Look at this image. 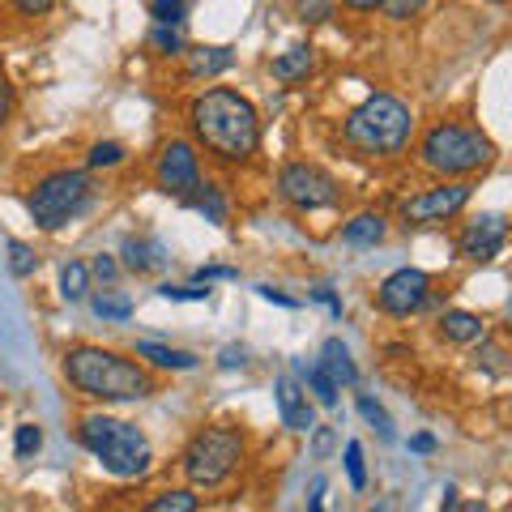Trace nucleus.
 <instances>
[{
	"label": "nucleus",
	"mask_w": 512,
	"mask_h": 512,
	"mask_svg": "<svg viewBox=\"0 0 512 512\" xmlns=\"http://www.w3.org/2000/svg\"><path fill=\"white\" fill-rule=\"evenodd\" d=\"M188 128L205 154H214L218 163H231V167L248 163L256 146H261V116H256V107L227 86H214L192 99Z\"/></svg>",
	"instance_id": "nucleus-1"
},
{
	"label": "nucleus",
	"mask_w": 512,
	"mask_h": 512,
	"mask_svg": "<svg viewBox=\"0 0 512 512\" xmlns=\"http://www.w3.org/2000/svg\"><path fill=\"white\" fill-rule=\"evenodd\" d=\"M64 380L94 402H141L154 393L146 367L103 346H73L64 355Z\"/></svg>",
	"instance_id": "nucleus-2"
},
{
	"label": "nucleus",
	"mask_w": 512,
	"mask_h": 512,
	"mask_svg": "<svg viewBox=\"0 0 512 512\" xmlns=\"http://www.w3.org/2000/svg\"><path fill=\"white\" fill-rule=\"evenodd\" d=\"M414 116L393 94H372L342 120V141L367 158H397L410 146Z\"/></svg>",
	"instance_id": "nucleus-3"
},
{
	"label": "nucleus",
	"mask_w": 512,
	"mask_h": 512,
	"mask_svg": "<svg viewBox=\"0 0 512 512\" xmlns=\"http://www.w3.org/2000/svg\"><path fill=\"white\" fill-rule=\"evenodd\" d=\"M77 440H82L86 453L94 461H103V470L116 474V478H141L154 461L150 440L141 436L133 423L111 419V414H86V419L77 423Z\"/></svg>",
	"instance_id": "nucleus-4"
},
{
	"label": "nucleus",
	"mask_w": 512,
	"mask_h": 512,
	"mask_svg": "<svg viewBox=\"0 0 512 512\" xmlns=\"http://www.w3.org/2000/svg\"><path fill=\"white\" fill-rule=\"evenodd\" d=\"M491 158H495L491 137L470 124H436L419 141V163L436 175H470L478 167H487Z\"/></svg>",
	"instance_id": "nucleus-5"
},
{
	"label": "nucleus",
	"mask_w": 512,
	"mask_h": 512,
	"mask_svg": "<svg viewBox=\"0 0 512 512\" xmlns=\"http://www.w3.org/2000/svg\"><path fill=\"white\" fill-rule=\"evenodd\" d=\"M239 461H244V436L235 427H201L184 448L180 470L192 487H218L235 474Z\"/></svg>",
	"instance_id": "nucleus-6"
},
{
	"label": "nucleus",
	"mask_w": 512,
	"mask_h": 512,
	"mask_svg": "<svg viewBox=\"0 0 512 512\" xmlns=\"http://www.w3.org/2000/svg\"><path fill=\"white\" fill-rule=\"evenodd\" d=\"M94 197V184H90V175L86 171H52V175H43V180L30 188V197H26V210L30 218L39 222L43 231H60L69 218H77L90 205Z\"/></svg>",
	"instance_id": "nucleus-7"
},
{
	"label": "nucleus",
	"mask_w": 512,
	"mask_h": 512,
	"mask_svg": "<svg viewBox=\"0 0 512 512\" xmlns=\"http://www.w3.org/2000/svg\"><path fill=\"white\" fill-rule=\"evenodd\" d=\"M278 192H282L286 205H295V210H308V214L312 210H329V205L342 201L338 180H333L325 167H316V163H291V167H282Z\"/></svg>",
	"instance_id": "nucleus-8"
},
{
	"label": "nucleus",
	"mask_w": 512,
	"mask_h": 512,
	"mask_svg": "<svg viewBox=\"0 0 512 512\" xmlns=\"http://www.w3.org/2000/svg\"><path fill=\"white\" fill-rule=\"evenodd\" d=\"M154 184L167 192L175 201H192L201 188V158H197V146L184 137L167 141L158 150V163H154Z\"/></svg>",
	"instance_id": "nucleus-9"
},
{
	"label": "nucleus",
	"mask_w": 512,
	"mask_h": 512,
	"mask_svg": "<svg viewBox=\"0 0 512 512\" xmlns=\"http://www.w3.org/2000/svg\"><path fill=\"white\" fill-rule=\"evenodd\" d=\"M470 197H474V184H466V180L427 188V192H419V197H410L402 205V218H406V227H440V222L457 218L461 210H466Z\"/></svg>",
	"instance_id": "nucleus-10"
},
{
	"label": "nucleus",
	"mask_w": 512,
	"mask_h": 512,
	"mask_svg": "<svg viewBox=\"0 0 512 512\" xmlns=\"http://www.w3.org/2000/svg\"><path fill=\"white\" fill-rule=\"evenodd\" d=\"M427 299H431V278L423 274V269H410V265L406 269H393V274L380 282V291H376L380 312H389V316H414V312H423Z\"/></svg>",
	"instance_id": "nucleus-11"
},
{
	"label": "nucleus",
	"mask_w": 512,
	"mask_h": 512,
	"mask_svg": "<svg viewBox=\"0 0 512 512\" xmlns=\"http://www.w3.org/2000/svg\"><path fill=\"white\" fill-rule=\"evenodd\" d=\"M504 239H508L504 214H483V218H474L470 227L461 231L457 252L466 256V261H495V256L504 252Z\"/></svg>",
	"instance_id": "nucleus-12"
},
{
	"label": "nucleus",
	"mask_w": 512,
	"mask_h": 512,
	"mask_svg": "<svg viewBox=\"0 0 512 512\" xmlns=\"http://www.w3.org/2000/svg\"><path fill=\"white\" fill-rule=\"evenodd\" d=\"M274 402H278V414H282V423L291 427V431H312L316 427V410L308 402V393H303V384L295 376H282L274 384Z\"/></svg>",
	"instance_id": "nucleus-13"
},
{
	"label": "nucleus",
	"mask_w": 512,
	"mask_h": 512,
	"mask_svg": "<svg viewBox=\"0 0 512 512\" xmlns=\"http://www.w3.org/2000/svg\"><path fill=\"white\" fill-rule=\"evenodd\" d=\"M180 56H184L188 77H218V73H227L235 64L231 47H184Z\"/></svg>",
	"instance_id": "nucleus-14"
},
{
	"label": "nucleus",
	"mask_w": 512,
	"mask_h": 512,
	"mask_svg": "<svg viewBox=\"0 0 512 512\" xmlns=\"http://www.w3.org/2000/svg\"><path fill=\"white\" fill-rule=\"evenodd\" d=\"M124 269H133V274H154V269L167 265V248L158 244V239H124Z\"/></svg>",
	"instance_id": "nucleus-15"
},
{
	"label": "nucleus",
	"mask_w": 512,
	"mask_h": 512,
	"mask_svg": "<svg viewBox=\"0 0 512 512\" xmlns=\"http://www.w3.org/2000/svg\"><path fill=\"white\" fill-rule=\"evenodd\" d=\"M440 333L448 342H457V346H474V342L487 338V325H483V316H474V312H444L440 316Z\"/></svg>",
	"instance_id": "nucleus-16"
},
{
	"label": "nucleus",
	"mask_w": 512,
	"mask_h": 512,
	"mask_svg": "<svg viewBox=\"0 0 512 512\" xmlns=\"http://www.w3.org/2000/svg\"><path fill=\"white\" fill-rule=\"evenodd\" d=\"M137 359H146L150 367H158V372H192V367H197V355L158 346V342H137Z\"/></svg>",
	"instance_id": "nucleus-17"
},
{
	"label": "nucleus",
	"mask_w": 512,
	"mask_h": 512,
	"mask_svg": "<svg viewBox=\"0 0 512 512\" xmlns=\"http://www.w3.org/2000/svg\"><path fill=\"white\" fill-rule=\"evenodd\" d=\"M384 231H389V227H384L380 214H355L342 227V239H346L350 248H376L380 239H384Z\"/></svg>",
	"instance_id": "nucleus-18"
},
{
	"label": "nucleus",
	"mask_w": 512,
	"mask_h": 512,
	"mask_svg": "<svg viewBox=\"0 0 512 512\" xmlns=\"http://www.w3.org/2000/svg\"><path fill=\"white\" fill-rule=\"evenodd\" d=\"M320 367L333 376V384H355L359 380V367L350 363V350L338 338H329L325 346H320Z\"/></svg>",
	"instance_id": "nucleus-19"
},
{
	"label": "nucleus",
	"mask_w": 512,
	"mask_h": 512,
	"mask_svg": "<svg viewBox=\"0 0 512 512\" xmlns=\"http://www.w3.org/2000/svg\"><path fill=\"white\" fill-rule=\"evenodd\" d=\"M316 69V52L312 47H286V52L274 60V77L278 82H299Z\"/></svg>",
	"instance_id": "nucleus-20"
},
{
	"label": "nucleus",
	"mask_w": 512,
	"mask_h": 512,
	"mask_svg": "<svg viewBox=\"0 0 512 512\" xmlns=\"http://www.w3.org/2000/svg\"><path fill=\"white\" fill-rule=\"evenodd\" d=\"M295 376L316 393V402H320V406H338V384H333V376H329L320 363L308 367L303 359H295Z\"/></svg>",
	"instance_id": "nucleus-21"
},
{
	"label": "nucleus",
	"mask_w": 512,
	"mask_h": 512,
	"mask_svg": "<svg viewBox=\"0 0 512 512\" xmlns=\"http://www.w3.org/2000/svg\"><path fill=\"white\" fill-rule=\"evenodd\" d=\"M60 295L69 299V303H82L90 295V265L82 261H69L60 269Z\"/></svg>",
	"instance_id": "nucleus-22"
},
{
	"label": "nucleus",
	"mask_w": 512,
	"mask_h": 512,
	"mask_svg": "<svg viewBox=\"0 0 512 512\" xmlns=\"http://www.w3.org/2000/svg\"><path fill=\"white\" fill-rule=\"evenodd\" d=\"M90 308L99 320H128L133 316V299H128L124 291H103V295L90 299Z\"/></svg>",
	"instance_id": "nucleus-23"
},
{
	"label": "nucleus",
	"mask_w": 512,
	"mask_h": 512,
	"mask_svg": "<svg viewBox=\"0 0 512 512\" xmlns=\"http://www.w3.org/2000/svg\"><path fill=\"white\" fill-rule=\"evenodd\" d=\"M39 269V256L30 244H22V239H9V274L13 278H30Z\"/></svg>",
	"instance_id": "nucleus-24"
},
{
	"label": "nucleus",
	"mask_w": 512,
	"mask_h": 512,
	"mask_svg": "<svg viewBox=\"0 0 512 512\" xmlns=\"http://www.w3.org/2000/svg\"><path fill=\"white\" fill-rule=\"evenodd\" d=\"M359 414H363V419L380 431V440H397L393 419H389V414H384V406L376 402V397H359Z\"/></svg>",
	"instance_id": "nucleus-25"
},
{
	"label": "nucleus",
	"mask_w": 512,
	"mask_h": 512,
	"mask_svg": "<svg viewBox=\"0 0 512 512\" xmlns=\"http://www.w3.org/2000/svg\"><path fill=\"white\" fill-rule=\"evenodd\" d=\"M146 508L150 512H192L197 508V495L192 491H163V495H154Z\"/></svg>",
	"instance_id": "nucleus-26"
},
{
	"label": "nucleus",
	"mask_w": 512,
	"mask_h": 512,
	"mask_svg": "<svg viewBox=\"0 0 512 512\" xmlns=\"http://www.w3.org/2000/svg\"><path fill=\"white\" fill-rule=\"evenodd\" d=\"M150 47H154L158 56H180V52H184V39H180V30H175V26L158 22V26L150 30Z\"/></svg>",
	"instance_id": "nucleus-27"
},
{
	"label": "nucleus",
	"mask_w": 512,
	"mask_h": 512,
	"mask_svg": "<svg viewBox=\"0 0 512 512\" xmlns=\"http://www.w3.org/2000/svg\"><path fill=\"white\" fill-rule=\"evenodd\" d=\"M163 299H175V303H205L210 299V282H188V286H158Z\"/></svg>",
	"instance_id": "nucleus-28"
},
{
	"label": "nucleus",
	"mask_w": 512,
	"mask_h": 512,
	"mask_svg": "<svg viewBox=\"0 0 512 512\" xmlns=\"http://www.w3.org/2000/svg\"><path fill=\"white\" fill-rule=\"evenodd\" d=\"M13 448H18V457L22 461H30L43 448V431L35 427V423H22L18 431H13Z\"/></svg>",
	"instance_id": "nucleus-29"
},
{
	"label": "nucleus",
	"mask_w": 512,
	"mask_h": 512,
	"mask_svg": "<svg viewBox=\"0 0 512 512\" xmlns=\"http://www.w3.org/2000/svg\"><path fill=\"white\" fill-rule=\"evenodd\" d=\"M346 478H350V487H355V491L367 487V466H363V444L359 440L346 444Z\"/></svg>",
	"instance_id": "nucleus-30"
},
{
	"label": "nucleus",
	"mask_w": 512,
	"mask_h": 512,
	"mask_svg": "<svg viewBox=\"0 0 512 512\" xmlns=\"http://www.w3.org/2000/svg\"><path fill=\"white\" fill-rule=\"evenodd\" d=\"M86 163L90 167H120L124 163V146H120V141H99V146H90Z\"/></svg>",
	"instance_id": "nucleus-31"
},
{
	"label": "nucleus",
	"mask_w": 512,
	"mask_h": 512,
	"mask_svg": "<svg viewBox=\"0 0 512 512\" xmlns=\"http://www.w3.org/2000/svg\"><path fill=\"white\" fill-rule=\"evenodd\" d=\"M150 13H154V22H163V26H180L188 18V0H154Z\"/></svg>",
	"instance_id": "nucleus-32"
},
{
	"label": "nucleus",
	"mask_w": 512,
	"mask_h": 512,
	"mask_svg": "<svg viewBox=\"0 0 512 512\" xmlns=\"http://www.w3.org/2000/svg\"><path fill=\"white\" fill-rule=\"evenodd\" d=\"M427 0H380V9H384V18L389 22H410V18H419Z\"/></svg>",
	"instance_id": "nucleus-33"
},
{
	"label": "nucleus",
	"mask_w": 512,
	"mask_h": 512,
	"mask_svg": "<svg viewBox=\"0 0 512 512\" xmlns=\"http://www.w3.org/2000/svg\"><path fill=\"white\" fill-rule=\"evenodd\" d=\"M197 210L210 218V222H227V201H222V192L210 188V184H205V192L197 197Z\"/></svg>",
	"instance_id": "nucleus-34"
},
{
	"label": "nucleus",
	"mask_w": 512,
	"mask_h": 512,
	"mask_svg": "<svg viewBox=\"0 0 512 512\" xmlns=\"http://www.w3.org/2000/svg\"><path fill=\"white\" fill-rule=\"evenodd\" d=\"M333 448H338V431H333V427H312V457L325 461Z\"/></svg>",
	"instance_id": "nucleus-35"
},
{
	"label": "nucleus",
	"mask_w": 512,
	"mask_h": 512,
	"mask_svg": "<svg viewBox=\"0 0 512 512\" xmlns=\"http://www.w3.org/2000/svg\"><path fill=\"white\" fill-rule=\"evenodd\" d=\"M13 9L22 13V18H43V13H52L56 9V0H9Z\"/></svg>",
	"instance_id": "nucleus-36"
},
{
	"label": "nucleus",
	"mask_w": 512,
	"mask_h": 512,
	"mask_svg": "<svg viewBox=\"0 0 512 512\" xmlns=\"http://www.w3.org/2000/svg\"><path fill=\"white\" fill-rule=\"evenodd\" d=\"M218 363L227 367V372H235V367H248V350H244V346H222Z\"/></svg>",
	"instance_id": "nucleus-37"
},
{
	"label": "nucleus",
	"mask_w": 512,
	"mask_h": 512,
	"mask_svg": "<svg viewBox=\"0 0 512 512\" xmlns=\"http://www.w3.org/2000/svg\"><path fill=\"white\" fill-rule=\"evenodd\" d=\"M90 274L99 278V282H116V261H111V256H94V265H90Z\"/></svg>",
	"instance_id": "nucleus-38"
},
{
	"label": "nucleus",
	"mask_w": 512,
	"mask_h": 512,
	"mask_svg": "<svg viewBox=\"0 0 512 512\" xmlns=\"http://www.w3.org/2000/svg\"><path fill=\"white\" fill-rule=\"evenodd\" d=\"M478 346H483V342H478ZM478 363H483V367H491V372H504V350L500 346H483V350H478V355H474Z\"/></svg>",
	"instance_id": "nucleus-39"
},
{
	"label": "nucleus",
	"mask_w": 512,
	"mask_h": 512,
	"mask_svg": "<svg viewBox=\"0 0 512 512\" xmlns=\"http://www.w3.org/2000/svg\"><path fill=\"white\" fill-rule=\"evenodd\" d=\"M9 111H13V86L5 82V73H0V128L9 124Z\"/></svg>",
	"instance_id": "nucleus-40"
},
{
	"label": "nucleus",
	"mask_w": 512,
	"mask_h": 512,
	"mask_svg": "<svg viewBox=\"0 0 512 512\" xmlns=\"http://www.w3.org/2000/svg\"><path fill=\"white\" fill-rule=\"evenodd\" d=\"M214 278H239V274H235L231 265H210V269L201 265V269H197V282H214Z\"/></svg>",
	"instance_id": "nucleus-41"
},
{
	"label": "nucleus",
	"mask_w": 512,
	"mask_h": 512,
	"mask_svg": "<svg viewBox=\"0 0 512 512\" xmlns=\"http://www.w3.org/2000/svg\"><path fill=\"white\" fill-rule=\"evenodd\" d=\"M261 291V299H269V303H278V308H299V299H291V295H282V291H274V286H256Z\"/></svg>",
	"instance_id": "nucleus-42"
},
{
	"label": "nucleus",
	"mask_w": 512,
	"mask_h": 512,
	"mask_svg": "<svg viewBox=\"0 0 512 512\" xmlns=\"http://www.w3.org/2000/svg\"><path fill=\"white\" fill-rule=\"evenodd\" d=\"M312 299H320V303H329V312H333V316H342V299H338V295H333V291H329V286H316V291H312Z\"/></svg>",
	"instance_id": "nucleus-43"
},
{
	"label": "nucleus",
	"mask_w": 512,
	"mask_h": 512,
	"mask_svg": "<svg viewBox=\"0 0 512 512\" xmlns=\"http://www.w3.org/2000/svg\"><path fill=\"white\" fill-rule=\"evenodd\" d=\"M342 5L350 13H372V9H380V0H342Z\"/></svg>",
	"instance_id": "nucleus-44"
},
{
	"label": "nucleus",
	"mask_w": 512,
	"mask_h": 512,
	"mask_svg": "<svg viewBox=\"0 0 512 512\" xmlns=\"http://www.w3.org/2000/svg\"><path fill=\"white\" fill-rule=\"evenodd\" d=\"M410 448H414V453H431V448H436V436H427V431H423V436L410 440Z\"/></svg>",
	"instance_id": "nucleus-45"
},
{
	"label": "nucleus",
	"mask_w": 512,
	"mask_h": 512,
	"mask_svg": "<svg viewBox=\"0 0 512 512\" xmlns=\"http://www.w3.org/2000/svg\"><path fill=\"white\" fill-rule=\"evenodd\" d=\"M320 495H325V483H316V487H312V500H308V508H312V512L320 508Z\"/></svg>",
	"instance_id": "nucleus-46"
},
{
	"label": "nucleus",
	"mask_w": 512,
	"mask_h": 512,
	"mask_svg": "<svg viewBox=\"0 0 512 512\" xmlns=\"http://www.w3.org/2000/svg\"><path fill=\"white\" fill-rule=\"evenodd\" d=\"M491 5H504V0H491Z\"/></svg>",
	"instance_id": "nucleus-47"
}]
</instances>
